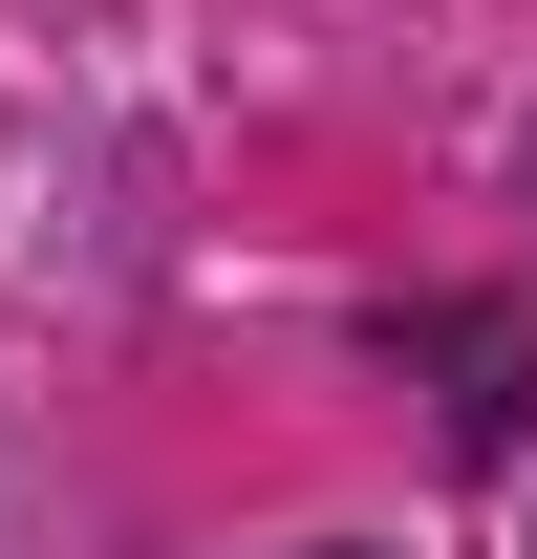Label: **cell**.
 Here are the masks:
<instances>
[]
</instances>
